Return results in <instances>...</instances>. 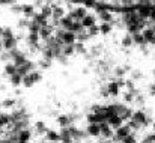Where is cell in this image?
I'll list each match as a JSON object with an SVG mask.
<instances>
[{
    "label": "cell",
    "mask_w": 155,
    "mask_h": 143,
    "mask_svg": "<svg viewBox=\"0 0 155 143\" xmlns=\"http://www.w3.org/2000/svg\"><path fill=\"white\" fill-rule=\"evenodd\" d=\"M11 53V62L18 68V66H21V65H24L29 59L26 57V54L24 53H21V51H18V50H14V51H9Z\"/></svg>",
    "instance_id": "obj_1"
},
{
    "label": "cell",
    "mask_w": 155,
    "mask_h": 143,
    "mask_svg": "<svg viewBox=\"0 0 155 143\" xmlns=\"http://www.w3.org/2000/svg\"><path fill=\"white\" fill-rule=\"evenodd\" d=\"M33 71H35V63H33L32 60H27L24 65H21V66L17 68V74L21 75V77H26V75H29V74L33 72Z\"/></svg>",
    "instance_id": "obj_2"
},
{
    "label": "cell",
    "mask_w": 155,
    "mask_h": 143,
    "mask_svg": "<svg viewBox=\"0 0 155 143\" xmlns=\"http://www.w3.org/2000/svg\"><path fill=\"white\" fill-rule=\"evenodd\" d=\"M86 15H87V9H86L84 6H78V8H75L74 11H71V14H69V17H71L74 21H81Z\"/></svg>",
    "instance_id": "obj_3"
},
{
    "label": "cell",
    "mask_w": 155,
    "mask_h": 143,
    "mask_svg": "<svg viewBox=\"0 0 155 143\" xmlns=\"http://www.w3.org/2000/svg\"><path fill=\"white\" fill-rule=\"evenodd\" d=\"M152 9H154V6H151V5H140V6H137V14L140 18L145 20L152 15Z\"/></svg>",
    "instance_id": "obj_4"
},
{
    "label": "cell",
    "mask_w": 155,
    "mask_h": 143,
    "mask_svg": "<svg viewBox=\"0 0 155 143\" xmlns=\"http://www.w3.org/2000/svg\"><path fill=\"white\" fill-rule=\"evenodd\" d=\"M122 122H124V119H122L117 113H114V115H107V124H108L110 127L119 128V127H122Z\"/></svg>",
    "instance_id": "obj_5"
},
{
    "label": "cell",
    "mask_w": 155,
    "mask_h": 143,
    "mask_svg": "<svg viewBox=\"0 0 155 143\" xmlns=\"http://www.w3.org/2000/svg\"><path fill=\"white\" fill-rule=\"evenodd\" d=\"M131 127L130 125H122V127H119L117 130H116V137L119 139V140H124L125 137H128V136H131Z\"/></svg>",
    "instance_id": "obj_6"
},
{
    "label": "cell",
    "mask_w": 155,
    "mask_h": 143,
    "mask_svg": "<svg viewBox=\"0 0 155 143\" xmlns=\"http://www.w3.org/2000/svg\"><path fill=\"white\" fill-rule=\"evenodd\" d=\"M39 39H41L39 33H33V32H29L27 36H26V42L30 47H38L39 45Z\"/></svg>",
    "instance_id": "obj_7"
},
{
    "label": "cell",
    "mask_w": 155,
    "mask_h": 143,
    "mask_svg": "<svg viewBox=\"0 0 155 143\" xmlns=\"http://www.w3.org/2000/svg\"><path fill=\"white\" fill-rule=\"evenodd\" d=\"M3 41V47H5V51H14L17 50V45H18V39L14 36V38H9V39H2Z\"/></svg>",
    "instance_id": "obj_8"
},
{
    "label": "cell",
    "mask_w": 155,
    "mask_h": 143,
    "mask_svg": "<svg viewBox=\"0 0 155 143\" xmlns=\"http://www.w3.org/2000/svg\"><path fill=\"white\" fill-rule=\"evenodd\" d=\"M81 26H83L84 29H91V27L97 26V18H95L94 15L87 14V15H86V17L81 20Z\"/></svg>",
    "instance_id": "obj_9"
},
{
    "label": "cell",
    "mask_w": 155,
    "mask_h": 143,
    "mask_svg": "<svg viewBox=\"0 0 155 143\" xmlns=\"http://www.w3.org/2000/svg\"><path fill=\"white\" fill-rule=\"evenodd\" d=\"M120 85H119V81H110L108 85H107V91H108V95H119V91H120Z\"/></svg>",
    "instance_id": "obj_10"
},
{
    "label": "cell",
    "mask_w": 155,
    "mask_h": 143,
    "mask_svg": "<svg viewBox=\"0 0 155 143\" xmlns=\"http://www.w3.org/2000/svg\"><path fill=\"white\" fill-rule=\"evenodd\" d=\"M72 24H74V20H72L69 15H66V17H63V18L60 20V27H62L63 30H68V32H71V29H72Z\"/></svg>",
    "instance_id": "obj_11"
},
{
    "label": "cell",
    "mask_w": 155,
    "mask_h": 143,
    "mask_svg": "<svg viewBox=\"0 0 155 143\" xmlns=\"http://www.w3.org/2000/svg\"><path fill=\"white\" fill-rule=\"evenodd\" d=\"M142 35H143V38H145L146 42H152V39L155 38V32L152 27H145L142 30Z\"/></svg>",
    "instance_id": "obj_12"
},
{
    "label": "cell",
    "mask_w": 155,
    "mask_h": 143,
    "mask_svg": "<svg viewBox=\"0 0 155 143\" xmlns=\"http://www.w3.org/2000/svg\"><path fill=\"white\" fill-rule=\"evenodd\" d=\"M87 134H91V136H101V124H89Z\"/></svg>",
    "instance_id": "obj_13"
},
{
    "label": "cell",
    "mask_w": 155,
    "mask_h": 143,
    "mask_svg": "<svg viewBox=\"0 0 155 143\" xmlns=\"http://www.w3.org/2000/svg\"><path fill=\"white\" fill-rule=\"evenodd\" d=\"M30 137H32V131H30L29 128H26V130H21V131L18 133V142L27 143L29 140H30Z\"/></svg>",
    "instance_id": "obj_14"
},
{
    "label": "cell",
    "mask_w": 155,
    "mask_h": 143,
    "mask_svg": "<svg viewBox=\"0 0 155 143\" xmlns=\"http://www.w3.org/2000/svg\"><path fill=\"white\" fill-rule=\"evenodd\" d=\"M26 18H29V17H32L33 18V15L36 14L35 12V5H23V12H21Z\"/></svg>",
    "instance_id": "obj_15"
},
{
    "label": "cell",
    "mask_w": 155,
    "mask_h": 143,
    "mask_svg": "<svg viewBox=\"0 0 155 143\" xmlns=\"http://www.w3.org/2000/svg\"><path fill=\"white\" fill-rule=\"evenodd\" d=\"M32 20H33V21H36L41 27H47V26L50 24V23H48V18H45L42 14H35Z\"/></svg>",
    "instance_id": "obj_16"
},
{
    "label": "cell",
    "mask_w": 155,
    "mask_h": 143,
    "mask_svg": "<svg viewBox=\"0 0 155 143\" xmlns=\"http://www.w3.org/2000/svg\"><path fill=\"white\" fill-rule=\"evenodd\" d=\"M45 139H47L50 143H56V142L60 140V134L56 133V131H53V130H48V131L45 133Z\"/></svg>",
    "instance_id": "obj_17"
},
{
    "label": "cell",
    "mask_w": 155,
    "mask_h": 143,
    "mask_svg": "<svg viewBox=\"0 0 155 143\" xmlns=\"http://www.w3.org/2000/svg\"><path fill=\"white\" fill-rule=\"evenodd\" d=\"M71 121H72V118H69V116H66V115H60V116L57 118V122H59V125H60L62 128H68L69 124H71Z\"/></svg>",
    "instance_id": "obj_18"
},
{
    "label": "cell",
    "mask_w": 155,
    "mask_h": 143,
    "mask_svg": "<svg viewBox=\"0 0 155 143\" xmlns=\"http://www.w3.org/2000/svg\"><path fill=\"white\" fill-rule=\"evenodd\" d=\"M63 17H65V11H63V8H60V6H53L51 18H54V20H62Z\"/></svg>",
    "instance_id": "obj_19"
},
{
    "label": "cell",
    "mask_w": 155,
    "mask_h": 143,
    "mask_svg": "<svg viewBox=\"0 0 155 143\" xmlns=\"http://www.w3.org/2000/svg\"><path fill=\"white\" fill-rule=\"evenodd\" d=\"M5 74H8L9 77H12V75H15L17 74V66L12 63V62H8L6 65H5Z\"/></svg>",
    "instance_id": "obj_20"
},
{
    "label": "cell",
    "mask_w": 155,
    "mask_h": 143,
    "mask_svg": "<svg viewBox=\"0 0 155 143\" xmlns=\"http://www.w3.org/2000/svg\"><path fill=\"white\" fill-rule=\"evenodd\" d=\"M17 105V101L14 98H8V99H3L0 102V107L2 108H11V107H15Z\"/></svg>",
    "instance_id": "obj_21"
},
{
    "label": "cell",
    "mask_w": 155,
    "mask_h": 143,
    "mask_svg": "<svg viewBox=\"0 0 155 143\" xmlns=\"http://www.w3.org/2000/svg\"><path fill=\"white\" fill-rule=\"evenodd\" d=\"M39 14H42L45 18H50V17L53 15V6H50V5H42Z\"/></svg>",
    "instance_id": "obj_22"
},
{
    "label": "cell",
    "mask_w": 155,
    "mask_h": 143,
    "mask_svg": "<svg viewBox=\"0 0 155 143\" xmlns=\"http://www.w3.org/2000/svg\"><path fill=\"white\" fill-rule=\"evenodd\" d=\"M41 29H42V27H41L36 21H33V20H30V21H29V27H27V30H29V32L39 33V32H41Z\"/></svg>",
    "instance_id": "obj_23"
},
{
    "label": "cell",
    "mask_w": 155,
    "mask_h": 143,
    "mask_svg": "<svg viewBox=\"0 0 155 143\" xmlns=\"http://www.w3.org/2000/svg\"><path fill=\"white\" fill-rule=\"evenodd\" d=\"M101 136H104V137H111V127L107 122L101 124Z\"/></svg>",
    "instance_id": "obj_24"
},
{
    "label": "cell",
    "mask_w": 155,
    "mask_h": 143,
    "mask_svg": "<svg viewBox=\"0 0 155 143\" xmlns=\"http://www.w3.org/2000/svg\"><path fill=\"white\" fill-rule=\"evenodd\" d=\"M75 53V44L74 45H63L62 47V54L65 56V57H68V56H71V54H74Z\"/></svg>",
    "instance_id": "obj_25"
},
{
    "label": "cell",
    "mask_w": 155,
    "mask_h": 143,
    "mask_svg": "<svg viewBox=\"0 0 155 143\" xmlns=\"http://www.w3.org/2000/svg\"><path fill=\"white\" fill-rule=\"evenodd\" d=\"M133 36V42H136V45H143L146 41H145V38H143V35H142V32H139V33H134V35H131Z\"/></svg>",
    "instance_id": "obj_26"
},
{
    "label": "cell",
    "mask_w": 155,
    "mask_h": 143,
    "mask_svg": "<svg viewBox=\"0 0 155 143\" xmlns=\"http://www.w3.org/2000/svg\"><path fill=\"white\" fill-rule=\"evenodd\" d=\"M111 29H113L111 23H101V24H100V33H103V35L110 33V32H111Z\"/></svg>",
    "instance_id": "obj_27"
},
{
    "label": "cell",
    "mask_w": 155,
    "mask_h": 143,
    "mask_svg": "<svg viewBox=\"0 0 155 143\" xmlns=\"http://www.w3.org/2000/svg\"><path fill=\"white\" fill-rule=\"evenodd\" d=\"M9 81H11L12 86H20V85H23V77L18 75V74H15V75L9 77Z\"/></svg>",
    "instance_id": "obj_28"
},
{
    "label": "cell",
    "mask_w": 155,
    "mask_h": 143,
    "mask_svg": "<svg viewBox=\"0 0 155 143\" xmlns=\"http://www.w3.org/2000/svg\"><path fill=\"white\" fill-rule=\"evenodd\" d=\"M9 124H11V116L9 115H0V130H3Z\"/></svg>",
    "instance_id": "obj_29"
},
{
    "label": "cell",
    "mask_w": 155,
    "mask_h": 143,
    "mask_svg": "<svg viewBox=\"0 0 155 143\" xmlns=\"http://www.w3.org/2000/svg\"><path fill=\"white\" fill-rule=\"evenodd\" d=\"M35 128H36V133H38V134H45V133L48 131L44 122H36V124H35Z\"/></svg>",
    "instance_id": "obj_30"
},
{
    "label": "cell",
    "mask_w": 155,
    "mask_h": 143,
    "mask_svg": "<svg viewBox=\"0 0 155 143\" xmlns=\"http://www.w3.org/2000/svg\"><path fill=\"white\" fill-rule=\"evenodd\" d=\"M134 42H133V36L131 35H125L124 38H122V45L124 47H131Z\"/></svg>",
    "instance_id": "obj_31"
},
{
    "label": "cell",
    "mask_w": 155,
    "mask_h": 143,
    "mask_svg": "<svg viewBox=\"0 0 155 143\" xmlns=\"http://www.w3.org/2000/svg\"><path fill=\"white\" fill-rule=\"evenodd\" d=\"M15 35H14V32H12V29L11 27H5V30H3V38L2 39H9V38H14Z\"/></svg>",
    "instance_id": "obj_32"
},
{
    "label": "cell",
    "mask_w": 155,
    "mask_h": 143,
    "mask_svg": "<svg viewBox=\"0 0 155 143\" xmlns=\"http://www.w3.org/2000/svg\"><path fill=\"white\" fill-rule=\"evenodd\" d=\"M23 85H24V88H32L35 85L33 80H32V77H30V74L26 75V77H23Z\"/></svg>",
    "instance_id": "obj_33"
},
{
    "label": "cell",
    "mask_w": 155,
    "mask_h": 143,
    "mask_svg": "<svg viewBox=\"0 0 155 143\" xmlns=\"http://www.w3.org/2000/svg\"><path fill=\"white\" fill-rule=\"evenodd\" d=\"M30 77H32L33 83H38V81H41V80H42V75H41V72H39V71H33V72H30Z\"/></svg>",
    "instance_id": "obj_34"
},
{
    "label": "cell",
    "mask_w": 155,
    "mask_h": 143,
    "mask_svg": "<svg viewBox=\"0 0 155 143\" xmlns=\"http://www.w3.org/2000/svg\"><path fill=\"white\" fill-rule=\"evenodd\" d=\"M91 36H89V33H84V32H80V33H77V39H78V42H83L84 44V41H87Z\"/></svg>",
    "instance_id": "obj_35"
},
{
    "label": "cell",
    "mask_w": 155,
    "mask_h": 143,
    "mask_svg": "<svg viewBox=\"0 0 155 143\" xmlns=\"http://www.w3.org/2000/svg\"><path fill=\"white\" fill-rule=\"evenodd\" d=\"M29 21H30V20H27V18H20L17 26H18L20 29H23V27H26V29H27V27H29Z\"/></svg>",
    "instance_id": "obj_36"
},
{
    "label": "cell",
    "mask_w": 155,
    "mask_h": 143,
    "mask_svg": "<svg viewBox=\"0 0 155 143\" xmlns=\"http://www.w3.org/2000/svg\"><path fill=\"white\" fill-rule=\"evenodd\" d=\"M87 33H89V36H97L100 33V26H94V27L87 29Z\"/></svg>",
    "instance_id": "obj_37"
},
{
    "label": "cell",
    "mask_w": 155,
    "mask_h": 143,
    "mask_svg": "<svg viewBox=\"0 0 155 143\" xmlns=\"http://www.w3.org/2000/svg\"><path fill=\"white\" fill-rule=\"evenodd\" d=\"M11 11L14 14H20V12H23V5H12L11 6Z\"/></svg>",
    "instance_id": "obj_38"
},
{
    "label": "cell",
    "mask_w": 155,
    "mask_h": 143,
    "mask_svg": "<svg viewBox=\"0 0 155 143\" xmlns=\"http://www.w3.org/2000/svg\"><path fill=\"white\" fill-rule=\"evenodd\" d=\"M86 48H84V44L83 42H75V53H84Z\"/></svg>",
    "instance_id": "obj_39"
},
{
    "label": "cell",
    "mask_w": 155,
    "mask_h": 143,
    "mask_svg": "<svg viewBox=\"0 0 155 143\" xmlns=\"http://www.w3.org/2000/svg\"><path fill=\"white\" fill-rule=\"evenodd\" d=\"M122 143H136V137L134 136H128V137H125Z\"/></svg>",
    "instance_id": "obj_40"
},
{
    "label": "cell",
    "mask_w": 155,
    "mask_h": 143,
    "mask_svg": "<svg viewBox=\"0 0 155 143\" xmlns=\"http://www.w3.org/2000/svg\"><path fill=\"white\" fill-rule=\"evenodd\" d=\"M125 71L127 69H124V68H116L114 72H116V75H122V74H125Z\"/></svg>",
    "instance_id": "obj_41"
},
{
    "label": "cell",
    "mask_w": 155,
    "mask_h": 143,
    "mask_svg": "<svg viewBox=\"0 0 155 143\" xmlns=\"http://www.w3.org/2000/svg\"><path fill=\"white\" fill-rule=\"evenodd\" d=\"M15 0H0V5H12Z\"/></svg>",
    "instance_id": "obj_42"
},
{
    "label": "cell",
    "mask_w": 155,
    "mask_h": 143,
    "mask_svg": "<svg viewBox=\"0 0 155 143\" xmlns=\"http://www.w3.org/2000/svg\"><path fill=\"white\" fill-rule=\"evenodd\" d=\"M133 77H136V78H142V72H140V71H134V72H133Z\"/></svg>",
    "instance_id": "obj_43"
},
{
    "label": "cell",
    "mask_w": 155,
    "mask_h": 143,
    "mask_svg": "<svg viewBox=\"0 0 155 143\" xmlns=\"http://www.w3.org/2000/svg\"><path fill=\"white\" fill-rule=\"evenodd\" d=\"M3 51H5V47H3V41L0 39V54H2Z\"/></svg>",
    "instance_id": "obj_44"
},
{
    "label": "cell",
    "mask_w": 155,
    "mask_h": 143,
    "mask_svg": "<svg viewBox=\"0 0 155 143\" xmlns=\"http://www.w3.org/2000/svg\"><path fill=\"white\" fill-rule=\"evenodd\" d=\"M3 30H5V27H2V26H0V39L3 38Z\"/></svg>",
    "instance_id": "obj_45"
},
{
    "label": "cell",
    "mask_w": 155,
    "mask_h": 143,
    "mask_svg": "<svg viewBox=\"0 0 155 143\" xmlns=\"http://www.w3.org/2000/svg\"><path fill=\"white\" fill-rule=\"evenodd\" d=\"M152 44H155V38H154V39H152Z\"/></svg>",
    "instance_id": "obj_46"
},
{
    "label": "cell",
    "mask_w": 155,
    "mask_h": 143,
    "mask_svg": "<svg viewBox=\"0 0 155 143\" xmlns=\"http://www.w3.org/2000/svg\"><path fill=\"white\" fill-rule=\"evenodd\" d=\"M152 74H154V77H155V69H154V71H152Z\"/></svg>",
    "instance_id": "obj_47"
}]
</instances>
